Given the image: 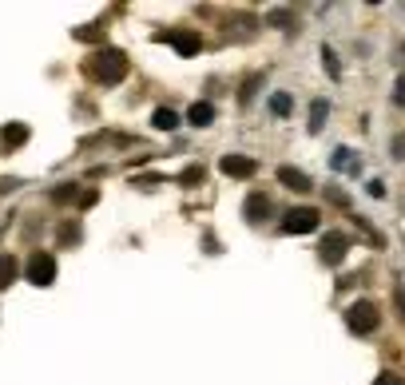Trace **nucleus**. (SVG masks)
I'll list each match as a JSON object with an SVG mask.
<instances>
[{
    "mask_svg": "<svg viewBox=\"0 0 405 385\" xmlns=\"http://www.w3.org/2000/svg\"><path fill=\"white\" fill-rule=\"evenodd\" d=\"M88 76L96 83H119L128 76V56L119 48H99L92 60H88Z\"/></svg>",
    "mask_w": 405,
    "mask_h": 385,
    "instance_id": "f257e3e1",
    "label": "nucleus"
},
{
    "mask_svg": "<svg viewBox=\"0 0 405 385\" xmlns=\"http://www.w3.org/2000/svg\"><path fill=\"white\" fill-rule=\"evenodd\" d=\"M377 326H382V314H377V302H373V298H357V302L346 310V330H350V334L366 337V334H373Z\"/></svg>",
    "mask_w": 405,
    "mask_h": 385,
    "instance_id": "f03ea898",
    "label": "nucleus"
},
{
    "mask_svg": "<svg viewBox=\"0 0 405 385\" xmlns=\"http://www.w3.org/2000/svg\"><path fill=\"white\" fill-rule=\"evenodd\" d=\"M282 230H286V235H310V230H318V210L314 207H290L282 215Z\"/></svg>",
    "mask_w": 405,
    "mask_h": 385,
    "instance_id": "7ed1b4c3",
    "label": "nucleus"
},
{
    "mask_svg": "<svg viewBox=\"0 0 405 385\" xmlns=\"http://www.w3.org/2000/svg\"><path fill=\"white\" fill-rule=\"evenodd\" d=\"M28 282H32V286H52V282H56V258H52L48 250H36V255L28 258Z\"/></svg>",
    "mask_w": 405,
    "mask_h": 385,
    "instance_id": "20e7f679",
    "label": "nucleus"
},
{
    "mask_svg": "<svg viewBox=\"0 0 405 385\" xmlns=\"http://www.w3.org/2000/svg\"><path fill=\"white\" fill-rule=\"evenodd\" d=\"M350 250V235H342V230H330L322 235V246H318V258H322L326 266H338L342 258Z\"/></svg>",
    "mask_w": 405,
    "mask_h": 385,
    "instance_id": "39448f33",
    "label": "nucleus"
},
{
    "mask_svg": "<svg viewBox=\"0 0 405 385\" xmlns=\"http://www.w3.org/2000/svg\"><path fill=\"white\" fill-rule=\"evenodd\" d=\"M159 40H163V44H171L179 56H199V48H203V36L191 32V28H187V32H183V28H175V32H163Z\"/></svg>",
    "mask_w": 405,
    "mask_h": 385,
    "instance_id": "423d86ee",
    "label": "nucleus"
},
{
    "mask_svg": "<svg viewBox=\"0 0 405 385\" xmlns=\"http://www.w3.org/2000/svg\"><path fill=\"white\" fill-rule=\"evenodd\" d=\"M243 215H246V223H266L270 219V195H262V191H255V195H246V203H243Z\"/></svg>",
    "mask_w": 405,
    "mask_h": 385,
    "instance_id": "0eeeda50",
    "label": "nucleus"
},
{
    "mask_svg": "<svg viewBox=\"0 0 405 385\" xmlns=\"http://www.w3.org/2000/svg\"><path fill=\"white\" fill-rule=\"evenodd\" d=\"M219 171L230 179H250L255 175V159H246V155H223L219 159Z\"/></svg>",
    "mask_w": 405,
    "mask_h": 385,
    "instance_id": "6e6552de",
    "label": "nucleus"
},
{
    "mask_svg": "<svg viewBox=\"0 0 405 385\" xmlns=\"http://www.w3.org/2000/svg\"><path fill=\"white\" fill-rule=\"evenodd\" d=\"M278 183H286L290 191H298V195H306L314 183H310V175L306 171H298V167H278Z\"/></svg>",
    "mask_w": 405,
    "mask_h": 385,
    "instance_id": "1a4fd4ad",
    "label": "nucleus"
},
{
    "mask_svg": "<svg viewBox=\"0 0 405 385\" xmlns=\"http://www.w3.org/2000/svg\"><path fill=\"white\" fill-rule=\"evenodd\" d=\"M211 119H215V103H207V99H199V103L187 108V124H195V128H207Z\"/></svg>",
    "mask_w": 405,
    "mask_h": 385,
    "instance_id": "9d476101",
    "label": "nucleus"
},
{
    "mask_svg": "<svg viewBox=\"0 0 405 385\" xmlns=\"http://www.w3.org/2000/svg\"><path fill=\"white\" fill-rule=\"evenodd\" d=\"M20 144H28V128H24V124H8V128L0 131V147H4V151H12V147H20Z\"/></svg>",
    "mask_w": 405,
    "mask_h": 385,
    "instance_id": "9b49d317",
    "label": "nucleus"
},
{
    "mask_svg": "<svg viewBox=\"0 0 405 385\" xmlns=\"http://www.w3.org/2000/svg\"><path fill=\"white\" fill-rule=\"evenodd\" d=\"M151 128L175 131L179 128V112H171V108H155V112H151Z\"/></svg>",
    "mask_w": 405,
    "mask_h": 385,
    "instance_id": "f8f14e48",
    "label": "nucleus"
},
{
    "mask_svg": "<svg viewBox=\"0 0 405 385\" xmlns=\"http://www.w3.org/2000/svg\"><path fill=\"white\" fill-rule=\"evenodd\" d=\"M17 274H20V262L12 255H0V290L4 286H12L17 282Z\"/></svg>",
    "mask_w": 405,
    "mask_h": 385,
    "instance_id": "ddd939ff",
    "label": "nucleus"
},
{
    "mask_svg": "<svg viewBox=\"0 0 405 385\" xmlns=\"http://www.w3.org/2000/svg\"><path fill=\"white\" fill-rule=\"evenodd\" d=\"M290 108H294V99L286 96V92H275V96H270V112L275 115H290Z\"/></svg>",
    "mask_w": 405,
    "mask_h": 385,
    "instance_id": "4468645a",
    "label": "nucleus"
},
{
    "mask_svg": "<svg viewBox=\"0 0 405 385\" xmlns=\"http://www.w3.org/2000/svg\"><path fill=\"white\" fill-rule=\"evenodd\" d=\"M326 124V99H314V108H310V131H322Z\"/></svg>",
    "mask_w": 405,
    "mask_h": 385,
    "instance_id": "2eb2a0df",
    "label": "nucleus"
},
{
    "mask_svg": "<svg viewBox=\"0 0 405 385\" xmlns=\"http://www.w3.org/2000/svg\"><path fill=\"white\" fill-rule=\"evenodd\" d=\"M203 175H207L203 167H187V171H179V183H183V187H199V183H203Z\"/></svg>",
    "mask_w": 405,
    "mask_h": 385,
    "instance_id": "dca6fc26",
    "label": "nucleus"
},
{
    "mask_svg": "<svg viewBox=\"0 0 405 385\" xmlns=\"http://www.w3.org/2000/svg\"><path fill=\"white\" fill-rule=\"evenodd\" d=\"M373 385H405V377H402V373H393V369H386V373H377V377H373Z\"/></svg>",
    "mask_w": 405,
    "mask_h": 385,
    "instance_id": "f3484780",
    "label": "nucleus"
},
{
    "mask_svg": "<svg viewBox=\"0 0 405 385\" xmlns=\"http://www.w3.org/2000/svg\"><path fill=\"white\" fill-rule=\"evenodd\" d=\"M60 239H64L68 246H72V242H80V226H76V223H64V226H60Z\"/></svg>",
    "mask_w": 405,
    "mask_h": 385,
    "instance_id": "a211bd4d",
    "label": "nucleus"
},
{
    "mask_svg": "<svg viewBox=\"0 0 405 385\" xmlns=\"http://www.w3.org/2000/svg\"><path fill=\"white\" fill-rule=\"evenodd\" d=\"M330 163H334V167H338V171H342V167H346V171H350V167H354V155H350V151H346V147H338V155H334V159H330Z\"/></svg>",
    "mask_w": 405,
    "mask_h": 385,
    "instance_id": "6ab92c4d",
    "label": "nucleus"
},
{
    "mask_svg": "<svg viewBox=\"0 0 405 385\" xmlns=\"http://www.w3.org/2000/svg\"><path fill=\"white\" fill-rule=\"evenodd\" d=\"M322 60H326V72H330V76L338 80V76H342V68H338V60H334V52H330V48H322Z\"/></svg>",
    "mask_w": 405,
    "mask_h": 385,
    "instance_id": "aec40b11",
    "label": "nucleus"
},
{
    "mask_svg": "<svg viewBox=\"0 0 405 385\" xmlns=\"http://www.w3.org/2000/svg\"><path fill=\"white\" fill-rule=\"evenodd\" d=\"M52 199H56V203H68V199H76V183H68V187H56V191H52Z\"/></svg>",
    "mask_w": 405,
    "mask_h": 385,
    "instance_id": "412c9836",
    "label": "nucleus"
},
{
    "mask_svg": "<svg viewBox=\"0 0 405 385\" xmlns=\"http://www.w3.org/2000/svg\"><path fill=\"white\" fill-rule=\"evenodd\" d=\"M389 155L397 163H405V135H393V147H389Z\"/></svg>",
    "mask_w": 405,
    "mask_h": 385,
    "instance_id": "4be33fe9",
    "label": "nucleus"
},
{
    "mask_svg": "<svg viewBox=\"0 0 405 385\" xmlns=\"http://www.w3.org/2000/svg\"><path fill=\"white\" fill-rule=\"evenodd\" d=\"M366 195H370V199H382V195H386V183H382V179H370V183H366Z\"/></svg>",
    "mask_w": 405,
    "mask_h": 385,
    "instance_id": "5701e85b",
    "label": "nucleus"
},
{
    "mask_svg": "<svg viewBox=\"0 0 405 385\" xmlns=\"http://www.w3.org/2000/svg\"><path fill=\"white\" fill-rule=\"evenodd\" d=\"M270 24H282V28H290V12H286V8H275V12H270Z\"/></svg>",
    "mask_w": 405,
    "mask_h": 385,
    "instance_id": "b1692460",
    "label": "nucleus"
},
{
    "mask_svg": "<svg viewBox=\"0 0 405 385\" xmlns=\"http://www.w3.org/2000/svg\"><path fill=\"white\" fill-rule=\"evenodd\" d=\"M393 302H397V318L405 322V290L402 286H393Z\"/></svg>",
    "mask_w": 405,
    "mask_h": 385,
    "instance_id": "393cba45",
    "label": "nucleus"
},
{
    "mask_svg": "<svg viewBox=\"0 0 405 385\" xmlns=\"http://www.w3.org/2000/svg\"><path fill=\"white\" fill-rule=\"evenodd\" d=\"M393 103H397V108H405V76L393 83Z\"/></svg>",
    "mask_w": 405,
    "mask_h": 385,
    "instance_id": "a878e982",
    "label": "nucleus"
},
{
    "mask_svg": "<svg viewBox=\"0 0 405 385\" xmlns=\"http://www.w3.org/2000/svg\"><path fill=\"white\" fill-rule=\"evenodd\" d=\"M330 203H338V207H350V195L338 191V187H330Z\"/></svg>",
    "mask_w": 405,
    "mask_h": 385,
    "instance_id": "bb28decb",
    "label": "nucleus"
}]
</instances>
